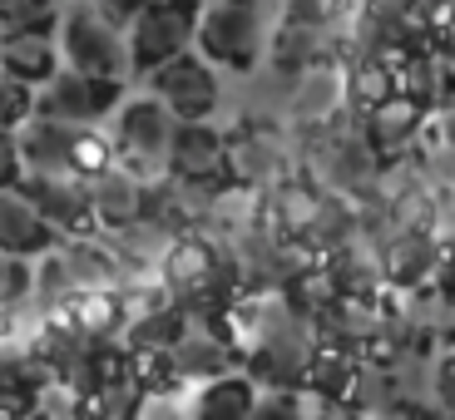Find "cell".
<instances>
[{
  "label": "cell",
  "mask_w": 455,
  "mask_h": 420,
  "mask_svg": "<svg viewBox=\"0 0 455 420\" xmlns=\"http://www.w3.org/2000/svg\"><path fill=\"white\" fill-rule=\"evenodd\" d=\"M60 35V55L65 65L84 69V75H104V80H134V65H129V40H124V25L109 20L100 5H65L55 25Z\"/></svg>",
  "instance_id": "obj_6"
},
{
  "label": "cell",
  "mask_w": 455,
  "mask_h": 420,
  "mask_svg": "<svg viewBox=\"0 0 455 420\" xmlns=\"http://www.w3.org/2000/svg\"><path fill=\"white\" fill-rule=\"evenodd\" d=\"M124 99V80H104V75H84L75 65H60L40 90H35V114L65 119V124H100L104 114L119 109Z\"/></svg>",
  "instance_id": "obj_11"
},
{
  "label": "cell",
  "mask_w": 455,
  "mask_h": 420,
  "mask_svg": "<svg viewBox=\"0 0 455 420\" xmlns=\"http://www.w3.org/2000/svg\"><path fill=\"white\" fill-rule=\"evenodd\" d=\"M169 173L194 183H223L228 178V134L208 119H179L169 144Z\"/></svg>",
  "instance_id": "obj_18"
},
{
  "label": "cell",
  "mask_w": 455,
  "mask_h": 420,
  "mask_svg": "<svg viewBox=\"0 0 455 420\" xmlns=\"http://www.w3.org/2000/svg\"><path fill=\"white\" fill-rule=\"evenodd\" d=\"M238 361V346L228 337V317L223 307H183V331L169 346V376L173 386L179 381H208L218 371H233Z\"/></svg>",
  "instance_id": "obj_9"
},
{
  "label": "cell",
  "mask_w": 455,
  "mask_h": 420,
  "mask_svg": "<svg viewBox=\"0 0 455 420\" xmlns=\"http://www.w3.org/2000/svg\"><path fill=\"white\" fill-rule=\"evenodd\" d=\"M327 262H331V273H337L341 292H387V273H381V238H371V233H362V227H356L341 248H331Z\"/></svg>",
  "instance_id": "obj_24"
},
{
  "label": "cell",
  "mask_w": 455,
  "mask_h": 420,
  "mask_svg": "<svg viewBox=\"0 0 455 420\" xmlns=\"http://www.w3.org/2000/svg\"><path fill=\"white\" fill-rule=\"evenodd\" d=\"M406 59V50H387V55H356V59H341L347 65V104L352 114L362 119L366 109L396 94V65Z\"/></svg>",
  "instance_id": "obj_25"
},
{
  "label": "cell",
  "mask_w": 455,
  "mask_h": 420,
  "mask_svg": "<svg viewBox=\"0 0 455 420\" xmlns=\"http://www.w3.org/2000/svg\"><path fill=\"white\" fill-rule=\"evenodd\" d=\"M30 104H35V90H30V84L11 80V75L0 69V129H15L25 114H30Z\"/></svg>",
  "instance_id": "obj_31"
},
{
  "label": "cell",
  "mask_w": 455,
  "mask_h": 420,
  "mask_svg": "<svg viewBox=\"0 0 455 420\" xmlns=\"http://www.w3.org/2000/svg\"><path fill=\"white\" fill-rule=\"evenodd\" d=\"M144 198H148V183L139 178L134 169L124 163H109L104 173L90 178V208H94V233L114 238L144 218Z\"/></svg>",
  "instance_id": "obj_17"
},
{
  "label": "cell",
  "mask_w": 455,
  "mask_h": 420,
  "mask_svg": "<svg viewBox=\"0 0 455 420\" xmlns=\"http://www.w3.org/2000/svg\"><path fill=\"white\" fill-rule=\"evenodd\" d=\"M148 90L169 104L173 119H213L218 104H223V80H218V65L204 55H179L169 65H159L148 75Z\"/></svg>",
  "instance_id": "obj_12"
},
{
  "label": "cell",
  "mask_w": 455,
  "mask_h": 420,
  "mask_svg": "<svg viewBox=\"0 0 455 420\" xmlns=\"http://www.w3.org/2000/svg\"><path fill=\"white\" fill-rule=\"evenodd\" d=\"M426 104L411 99V94H387V99L376 104V109L362 114V134L376 144V154L381 159H391V154H411V144H416V134H421L426 124Z\"/></svg>",
  "instance_id": "obj_20"
},
{
  "label": "cell",
  "mask_w": 455,
  "mask_h": 420,
  "mask_svg": "<svg viewBox=\"0 0 455 420\" xmlns=\"http://www.w3.org/2000/svg\"><path fill=\"white\" fill-rule=\"evenodd\" d=\"M94 5H100V11L109 15V20L129 25V20H134V11H139V5H144V0H94Z\"/></svg>",
  "instance_id": "obj_33"
},
{
  "label": "cell",
  "mask_w": 455,
  "mask_h": 420,
  "mask_svg": "<svg viewBox=\"0 0 455 420\" xmlns=\"http://www.w3.org/2000/svg\"><path fill=\"white\" fill-rule=\"evenodd\" d=\"M435 410V400L416 396V391L401 381V371L391 361H376V356H362L341 391V410H356V416H411V410Z\"/></svg>",
  "instance_id": "obj_14"
},
{
  "label": "cell",
  "mask_w": 455,
  "mask_h": 420,
  "mask_svg": "<svg viewBox=\"0 0 455 420\" xmlns=\"http://www.w3.org/2000/svg\"><path fill=\"white\" fill-rule=\"evenodd\" d=\"M60 242V233L45 223V213L35 208V198L25 194L20 183L15 188H0V248L20 252V258H40Z\"/></svg>",
  "instance_id": "obj_19"
},
{
  "label": "cell",
  "mask_w": 455,
  "mask_h": 420,
  "mask_svg": "<svg viewBox=\"0 0 455 420\" xmlns=\"http://www.w3.org/2000/svg\"><path fill=\"white\" fill-rule=\"evenodd\" d=\"M183 410L198 420H248L258 410V381H252L243 366L233 371H218L208 381H198V391L183 400Z\"/></svg>",
  "instance_id": "obj_22"
},
{
  "label": "cell",
  "mask_w": 455,
  "mask_h": 420,
  "mask_svg": "<svg viewBox=\"0 0 455 420\" xmlns=\"http://www.w3.org/2000/svg\"><path fill=\"white\" fill-rule=\"evenodd\" d=\"M297 144V173H307L322 194H341V198H362L376 188V173H381V154L376 144L362 134V119L347 114L327 129H307V134H292Z\"/></svg>",
  "instance_id": "obj_1"
},
{
  "label": "cell",
  "mask_w": 455,
  "mask_h": 420,
  "mask_svg": "<svg viewBox=\"0 0 455 420\" xmlns=\"http://www.w3.org/2000/svg\"><path fill=\"white\" fill-rule=\"evenodd\" d=\"M435 262H441V238L431 227H391L381 238V273H387L391 292L431 287Z\"/></svg>",
  "instance_id": "obj_16"
},
{
  "label": "cell",
  "mask_w": 455,
  "mask_h": 420,
  "mask_svg": "<svg viewBox=\"0 0 455 420\" xmlns=\"http://www.w3.org/2000/svg\"><path fill=\"white\" fill-rule=\"evenodd\" d=\"M65 15V0H0V30L20 35V30H55Z\"/></svg>",
  "instance_id": "obj_27"
},
{
  "label": "cell",
  "mask_w": 455,
  "mask_h": 420,
  "mask_svg": "<svg viewBox=\"0 0 455 420\" xmlns=\"http://www.w3.org/2000/svg\"><path fill=\"white\" fill-rule=\"evenodd\" d=\"M179 119L169 114V104L159 99L154 90L144 94H124L119 109H114V154L124 169H134L139 178H154V173L169 169V144Z\"/></svg>",
  "instance_id": "obj_7"
},
{
  "label": "cell",
  "mask_w": 455,
  "mask_h": 420,
  "mask_svg": "<svg viewBox=\"0 0 455 420\" xmlns=\"http://www.w3.org/2000/svg\"><path fill=\"white\" fill-rule=\"evenodd\" d=\"M35 297V267L30 258L0 248V307H20Z\"/></svg>",
  "instance_id": "obj_29"
},
{
  "label": "cell",
  "mask_w": 455,
  "mask_h": 420,
  "mask_svg": "<svg viewBox=\"0 0 455 420\" xmlns=\"http://www.w3.org/2000/svg\"><path fill=\"white\" fill-rule=\"evenodd\" d=\"M283 104H287V124L292 134H307V129H327L337 119L352 114L347 104V65L337 55L312 59L307 69H297L292 80L283 84Z\"/></svg>",
  "instance_id": "obj_10"
},
{
  "label": "cell",
  "mask_w": 455,
  "mask_h": 420,
  "mask_svg": "<svg viewBox=\"0 0 455 420\" xmlns=\"http://www.w3.org/2000/svg\"><path fill=\"white\" fill-rule=\"evenodd\" d=\"M124 258L104 233H69L50 252L35 258V302L40 307H65L69 297L119 287Z\"/></svg>",
  "instance_id": "obj_2"
},
{
  "label": "cell",
  "mask_w": 455,
  "mask_h": 420,
  "mask_svg": "<svg viewBox=\"0 0 455 420\" xmlns=\"http://www.w3.org/2000/svg\"><path fill=\"white\" fill-rule=\"evenodd\" d=\"M431 400H435V410L455 416V341H445L441 352L431 356Z\"/></svg>",
  "instance_id": "obj_30"
},
{
  "label": "cell",
  "mask_w": 455,
  "mask_h": 420,
  "mask_svg": "<svg viewBox=\"0 0 455 420\" xmlns=\"http://www.w3.org/2000/svg\"><path fill=\"white\" fill-rule=\"evenodd\" d=\"M331 30H337V0H283L273 30H267V75L287 84L297 69L331 55Z\"/></svg>",
  "instance_id": "obj_5"
},
{
  "label": "cell",
  "mask_w": 455,
  "mask_h": 420,
  "mask_svg": "<svg viewBox=\"0 0 455 420\" xmlns=\"http://www.w3.org/2000/svg\"><path fill=\"white\" fill-rule=\"evenodd\" d=\"M159 277L183 307H228V297L238 292L233 262H228L218 233H208V227L173 233V242L159 258Z\"/></svg>",
  "instance_id": "obj_3"
},
{
  "label": "cell",
  "mask_w": 455,
  "mask_h": 420,
  "mask_svg": "<svg viewBox=\"0 0 455 420\" xmlns=\"http://www.w3.org/2000/svg\"><path fill=\"white\" fill-rule=\"evenodd\" d=\"M60 65H65V55H60L55 30H20V35H5L0 40V69L11 80L30 84V90H40Z\"/></svg>",
  "instance_id": "obj_23"
},
{
  "label": "cell",
  "mask_w": 455,
  "mask_h": 420,
  "mask_svg": "<svg viewBox=\"0 0 455 420\" xmlns=\"http://www.w3.org/2000/svg\"><path fill=\"white\" fill-rule=\"evenodd\" d=\"M20 188L35 198L45 223L60 238L69 233H94V208H90V178L75 169H50V173H25Z\"/></svg>",
  "instance_id": "obj_15"
},
{
  "label": "cell",
  "mask_w": 455,
  "mask_h": 420,
  "mask_svg": "<svg viewBox=\"0 0 455 420\" xmlns=\"http://www.w3.org/2000/svg\"><path fill=\"white\" fill-rule=\"evenodd\" d=\"M20 178H25L20 139H15V129H0V188H15Z\"/></svg>",
  "instance_id": "obj_32"
},
{
  "label": "cell",
  "mask_w": 455,
  "mask_h": 420,
  "mask_svg": "<svg viewBox=\"0 0 455 420\" xmlns=\"http://www.w3.org/2000/svg\"><path fill=\"white\" fill-rule=\"evenodd\" d=\"M194 35H198V0H144L134 11V20L124 25L134 75L148 80L159 65L188 55Z\"/></svg>",
  "instance_id": "obj_8"
},
{
  "label": "cell",
  "mask_w": 455,
  "mask_h": 420,
  "mask_svg": "<svg viewBox=\"0 0 455 420\" xmlns=\"http://www.w3.org/2000/svg\"><path fill=\"white\" fill-rule=\"evenodd\" d=\"M297 169V154L273 124L262 119H243L238 129H228V178L248 183V188H273L283 173Z\"/></svg>",
  "instance_id": "obj_13"
},
{
  "label": "cell",
  "mask_w": 455,
  "mask_h": 420,
  "mask_svg": "<svg viewBox=\"0 0 455 420\" xmlns=\"http://www.w3.org/2000/svg\"><path fill=\"white\" fill-rule=\"evenodd\" d=\"M75 129L65 119H50V114H25L15 124V139H20V159L25 173H50V169H75ZM80 173V169H75Z\"/></svg>",
  "instance_id": "obj_21"
},
{
  "label": "cell",
  "mask_w": 455,
  "mask_h": 420,
  "mask_svg": "<svg viewBox=\"0 0 455 420\" xmlns=\"http://www.w3.org/2000/svg\"><path fill=\"white\" fill-rule=\"evenodd\" d=\"M109 163H119V154H114V134H104L100 124L75 129V169H80L84 178H94V173H104Z\"/></svg>",
  "instance_id": "obj_28"
},
{
  "label": "cell",
  "mask_w": 455,
  "mask_h": 420,
  "mask_svg": "<svg viewBox=\"0 0 455 420\" xmlns=\"http://www.w3.org/2000/svg\"><path fill=\"white\" fill-rule=\"evenodd\" d=\"M267 0H204L194 45L204 59L233 75H252L267 55Z\"/></svg>",
  "instance_id": "obj_4"
},
{
  "label": "cell",
  "mask_w": 455,
  "mask_h": 420,
  "mask_svg": "<svg viewBox=\"0 0 455 420\" xmlns=\"http://www.w3.org/2000/svg\"><path fill=\"white\" fill-rule=\"evenodd\" d=\"M352 233H356V208H352V198L322 194L317 208H312V218H307V227H302V242H307L317 258H327V252L341 248Z\"/></svg>",
  "instance_id": "obj_26"
}]
</instances>
